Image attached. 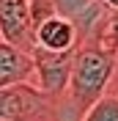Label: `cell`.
Wrapping results in <instances>:
<instances>
[{"instance_id": "6da1fadb", "label": "cell", "mask_w": 118, "mask_h": 121, "mask_svg": "<svg viewBox=\"0 0 118 121\" xmlns=\"http://www.w3.org/2000/svg\"><path fill=\"white\" fill-rule=\"evenodd\" d=\"M113 72H115V55L110 50L96 44H77L63 102H69L82 116L96 99H102L107 94Z\"/></svg>"}, {"instance_id": "7a4b0ae2", "label": "cell", "mask_w": 118, "mask_h": 121, "mask_svg": "<svg viewBox=\"0 0 118 121\" xmlns=\"http://www.w3.org/2000/svg\"><path fill=\"white\" fill-rule=\"evenodd\" d=\"M36 83H19L0 88V121H58V105Z\"/></svg>"}, {"instance_id": "3957f363", "label": "cell", "mask_w": 118, "mask_h": 121, "mask_svg": "<svg viewBox=\"0 0 118 121\" xmlns=\"http://www.w3.org/2000/svg\"><path fill=\"white\" fill-rule=\"evenodd\" d=\"M33 3V41L50 52H66L80 44L74 22L52 11L50 0H30Z\"/></svg>"}, {"instance_id": "277c9868", "label": "cell", "mask_w": 118, "mask_h": 121, "mask_svg": "<svg viewBox=\"0 0 118 121\" xmlns=\"http://www.w3.org/2000/svg\"><path fill=\"white\" fill-rule=\"evenodd\" d=\"M74 52H77V47L66 50V52H50V50L33 47L30 58H33V69H36V88L52 99H63L69 72L74 63Z\"/></svg>"}, {"instance_id": "5b68a950", "label": "cell", "mask_w": 118, "mask_h": 121, "mask_svg": "<svg viewBox=\"0 0 118 121\" xmlns=\"http://www.w3.org/2000/svg\"><path fill=\"white\" fill-rule=\"evenodd\" d=\"M0 39L30 52L33 41V3L30 0H0Z\"/></svg>"}, {"instance_id": "8992f818", "label": "cell", "mask_w": 118, "mask_h": 121, "mask_svg": "<svg viewBox=\"0 0 118 121\" xmlns=\"http://www.w3.org/2000/svg\"><path fill=\"white\" fill-rule=\"evenodd\" d=\"M19 83H36V69L30 52L0 39V88Z\"/></svg>"}, {"instance_id": "52a82bcc", "label": "cell", "mask_w": 118, "mask_h": 121, "mask_svg": "<svg viewBox=\"0 0 118 121\" xmlns=\"http://www.w3.org/2000/svg\"><path fill=\"white\" fill-rule=\"evenodd\" d=\"M82 121H118V96L104 94L82 113Z\"/></svg>"}, {"instance_id": "ba28073f", "label": "cell", "mask_w": 118, "mask_h": 121, "mask_svg": "<svg viewBox=\"0 0 118 121\" xmlns=\"http://www.w3.org/2000/svg\"><path fill=\"white\" fill-rule=\"evenodd\" d=\"M96 0H50V6L55 14L66 17V19H77V17L85 11V8H91Z\"/></svg>"}, {"instance_id": "9c48e42d", "label": "cell", "mask_w": 118, "mask_h": 121, "mask_svg": "<svg viewBox=\"0 0 118 121\" xmlns=\"http://www.w3.org/2000/svg\"><path fill=\"white\" fill-rule=\"evenodd\" d=\"M102 3H104V6H110L113 11H118V0H102Z\"/></svg>"}]
</instances>
